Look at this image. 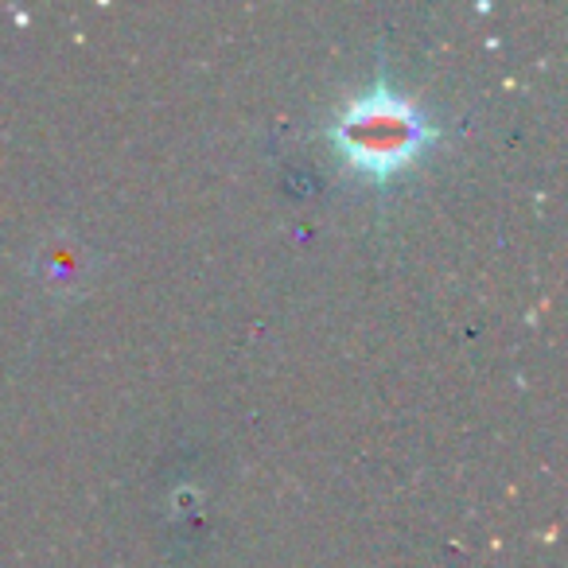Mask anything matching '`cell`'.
<instances>
[{
	"mask_svg": "<svg viewBox=\"0 0 568 568\" xmlns=\"http://www.w3.org/2000/svg\"><path fill=\"white\" fill-rule=\"evenodd\" d=\"M339 152L355 168L374 175H389L397 168H405L428 141L433 129L420 118V110L413 102H405L402 94L389 90H374L363 94L343 110V118L332 129Z\"/></svg>",
	"mask_w": 568,
	"mask_h": 568,
	"instance_id": "6da1fadb",
	"label": "cell"
}]
</instances>
